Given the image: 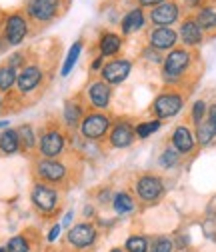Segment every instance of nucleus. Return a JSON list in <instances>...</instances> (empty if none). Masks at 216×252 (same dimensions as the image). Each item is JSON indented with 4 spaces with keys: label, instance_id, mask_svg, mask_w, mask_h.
I'll use <instances>...</instances> for the list:
<instances>
[{
    "label": "nucleus",
    "instance_id": "obj_15",
    "mask_svg": "<svg viewBox=\"0 0 216 252\" xmlns=\"http://www.w3.org/2000/svg\"><path fill=\"white\" fill-rule=\"evenodd\" d=\"M88 98L92 104H96L98 108H104L108 106L110 102V88L106 82H94L90 88H88Z\"/></svg>",
    "mask_w": 216,
    "mask_h": 252
},
{
    "label": "nucleus",
    "instance_id": "obj_22",
    "mask_svg": "<svg viewBox=\"0 0 216 252\" xmlns=\"http://www.w3.org/2000/svg\"><path fill=\"white\" fill-rule=\"evenodd\" d=\"M120 44H122L120 36L108 32V34H104L102 40H100V50H102L104 56H112V54H116V52L120 50Z\"/></svg>",
    "mask_w": 216,
    "mask_h": 252
},
{
    "label": "nucleus",
    "instance_id": "obj_20",
    "mask_svg": "<svg viewBox=\"0 0 216 252\" xmlns=\"http://www.w3.org/2000/svg\"><path fill=\"white\" fill-rule=\"evenodd\" d=\"M18 144H20V138H18V132L16 130H4L2 134H0V148H2V152L6 154H12L18 150Z\"/></svg>",
    "mask_w": 216,
    "mask_h": 252
},
{
    "label": "nucleus",
    "instance_id": "obj_42",
    "mask_svg": "<svg viewBox=\"0 0 216 252\" xmlns=\"http://www.w3.org/2000/svg\"><path fill=\"white\" fill-rule=\"evenodd\" d=\"M110 252H122V250H120V248H112Z\"/></svg>",
    "mask_w": 216,
    "mask_h": 252
},
{
    "label": "nucleus",
    "instance_id": "obj_14",
    "mask_svg": "<svg viewBox=\"0 0 216 252\" xmlns=\"http://www.w3.org/2000/svg\"><path fill=\"white\" fill-rule=\"evenodd\" d=\"M40 78H42L40 68H36V66H28V68H24V70L18 74L16 82H18V88H20L22 92H30L32 88L38 86Z\"/></svg>",
    "mask_w": 216,
    "mask_h": 252
},
{
    "label": "nucleus",
    "instance_id": "obj_1",
    "mask_svg": "<svg viewBox=\"0 0 216 252\" xmlns=\"http://www.w3.org/2000/svg\"><path fill=\"white\" fill-rule=\"evenodd\" d=\"M96 236H98V232H96L94 226L88 224V222H82V224L72 226V228L68 230V236H66V238H68V242H70L74 248H86V246H90V244H94Z\"/></svg>",
    "mask_w": 216,
    "mask_h": 252
},
{
    "label": "nucleus",
    "instance_id": "obj_26",
    "mask_svg": "<svg viewBox=\"0 0 216 252\" xmlns=\"http://www.w3.org/2000/svg\"><path fill=\"white\" fill-rule=\"evenodd\" d=\"M128 252H148V240L144 236H130L126 240Z\"/></svg>",
    "mask_w": 216,
    "mask_h": 252
},
{
    "label": "nucleus",
    "instance_id": "obj_17",
    "mask_svg": "<svg viewBox=\"0 0 216 252\" xmlns=\"http://www.w3.org/2000/svg\"><path fill=\"white\" fill-rule=\"evenodd\" d=\"M172 144L178 152H190L194 148V138L192 132L186 128V126H178L172 134Z\"/></svg>",
    "mask_w": 216,
    "mask_h": 252
},
{
    "label": "nucleus",
    "instance_id": "obj_18",
    "mask_svg": "<svg viewBox=\"0 0 216 252\" xmlns=\"http://www.w3.org/2000/svg\"><path fill=\"white\" fill-rule=\"evenodd\" d=\"M180 36H182L184 44L194 46V44H198L202 40V28L198 26V22L186 20V22L182 24V28H180Z\"/></svg>",
    "mask_w": 216,
    "mask_h": 252
},
{
    "label": "nucleus",
    "instance_id": "obj_29",
    "mask_svg": "<svg viewBox=\"0 0 216 252\" xmlns=\"http://www.w3.org/2000/svg\"><path fill=\"white\" fill-rule=\"evenodd\" d=\"M28 250H30V246L24 236H12L6 246V252H28Z\"/></svg>",
    "mask_w": 216,
    "mask_h": 252
},
{
    "label": "nucleus",
    "instance_id": "obj_11",
    "mask_svg": "<svg viewBox=\"0 0 216 252\" xmlns=\"http://www.w3.org/2000/svg\"><path fill=\"white\" fill-rule=\"evenodd\" d=\"M150 18H152L154 24H160V26L172 24L178 18V6L172 4V2H162V4H158L156 8L152 10Z\"/></svg>",
    "mask_w": 216,
    "mask_h": 252
},
{
    "label": "nucleus",
    "instance_id": "obj_43",
    "mask_svg": "<svg viewBox=\"0 0 216 252\" xmlns=\"http://www.w3.org/2000/svg\"><path fill=\"white\" fill-rule=\"evenodd\" d=\"M0 252H6V250H4V248H0Z\"/></svg>",
    "mask_w": 216,
    "mask_h": 252
},
{
    "label": "nucleus",
    "instance_id": "obj_13",
    "mask_svg": "<svg viewBox=\"0 0 216 252\" xmlns=\"http://www.w3.org/2000/svg\"><path fill=\"white\" fill-rule=\"evenodd\" d=\"M36 170H38V174H40L44 180H48V182H58V180H62L64 174H66L64 164L54 162V160H42Z\"/></svg>",
    "mask_w": 216,
    "mask_h": 252
},
{
    "label": "nucleus",
    "instance_id": "obj_38",
    "mask_svg": "<svg viewBox=\"0 0 216 252\" xmlns=\"http://www.w3.org/2000/svg\"><path fill=\"white\" fill-rule=\"evenodd\" d=\"M162 0H140V4H144V6H152V4H160Z\"/></svg>",
    "mask_w": 216,
    "mask_h": 252
},
{
    "label": "nucleus",
    "instance_id": "obj_23",
    "mask_svg": "<svg viewBox=\"0 0 216 252\" xmlns=\"http://www.w3.org/2000/svg\"><path fill=\"white\" fill-rule=\"evenodd\" d=\"M80 50H82V42H74L72 48H70L68 54H66V60H64L62 70H60V74H62V76H68V74H70L72 66L76 64V60H78V56H80Z\"/></svg>",
    "mask_w": 216,
    "mask_h": 252
},
{
    "label": "nucleus",
    "instance_id": "obj_21",
    "mask_svg": "<svg viewBox=\"0 0 216 252\" xmlns=\"http://www.w3.org/2000/svg\"><path fill=\"white\" fill-rule=\"evenodd\" d=\"M112 206H114V210H116L118 214H128V212L134 210V200H132V196L126 194V192H118V194L114 196Z\"/></svg>",
    "mask_w": 216,
    "mask_h": 252
},
{
    "label": "nucleus",
    "instance_id": "obj_24",
    "mask_svg": "<svg viewBox=\"0 0 216 252\" xmlns=\"http://www.w3.org/2000/svg\"><path fill=\"white\" fill-rule=\"evenodd\" d=\"M18 74L12 66H4V68H0V90H8L12 88V84L16 82Z\"/></svg>",
    "mask_w": 216,
    "mask_h": 252
},
{
    "label": "nucleus",
    "instance_id": "obj_41",
    "mask_svg": "<svg viewBox=\"0 0 216 252\" xmlns=\"http://www.w3.org/2000/svg\"><path fill=\"white\" fill-rule=\"evenodd\" d=\"M186 2H188V4H196V2H198V0H186Z\"/></svg>",
    "mask_w": 216,
    "mask_h": 252
},
{
    "label": "nucleus",
    "instance_id": "obj_36",
    "mask_svg": "<svg viewBox=\"0 0 216 252\" xmlns=\"http://www.w3.org/2000/svg\"><path fill=\"white\" fill-rule=\"evenodd\" d=\"M208 122L216 126V104H214V106H210V110H208Z\"/></svg>",
    "mask_w": 216,
    "mask_h": 252
},
{
    "label": "nucleus",
    "instance_id": "obj_32",
    "mask_svg": "<svg viewBox=\"0 0 216 252\" xmlns=\"http://www.w3.org/2000/svg\"><path fill=\"white\" fill-rule=\"evenodd\" d=\"M176 162H178V150H176V148L164 150V154L160 156V164H162L164 168H170V166H174Z\"/></svg>",
    "mask_w": 216,
    "mask_h": 252
},
{
    "label": "nucleus",
    "instance_id": "obj_10",
    "mask_svg": "<svg viewBox=\"0 0 216 252\" xmlns=\"http://www.w3.org/2000/svg\"><path fill=\"white\" fill-rule=\"evenodd\" d=\"M62 148H64V136L60 132H56V130H52V132H48L40 138L42 156H56V154L62 152Z\"/></svg>",
    "mask_w": 216,
    "mask_h": 252
},
{
    "label": "nucleus",
    "instance_id": "obj_3",
    "mask_svg": "<svg viewBox=\"0 0 216 252\" xmlns=\"http://www.w3.org/2000/svg\"><path fill=\"white\" fill-rule=\"evenodd\" d=\"M32 202L40 212L48 214V212H52L56 208L58 194H56V190H52V188H48L44 184H36L34 190H32Z\"/></svg>",
    "mask_w": 216,
    "mask_h": 252
},
{
    "label": "nucleus",
    "instance_id": "obj_8",
    "mask_svg": "<svg viewBox=\"0 0 216 252\" xmlns=\"http://www.w3.org/2000/svg\"><path fill=\"white\" fill-rule=\"evenodd\" d=\"M58 0H32L28 6L30 16H34L36 20H50L56 14Z\"/></svg>",
    "mask_w": 216,
    "mask_h": 252
},
{
    "label": "nucleus",
    "instance_id": "obj_9",
    "mask_svg": "<svg viewBox=\"0 0 216 252\" xmlns=\"http://www.w3.org/2000/svg\"><path fill=\"white\" fill-rule=\"evenodd\" d=\"M150 44L152 48H156V50H168L176 44V32L172 28H156L154 32L150 34Z\"/></svg>",
    "mask_w": 216,
    "mask_h": 252
},
{
    "label": "nucleus",
    "instance_id": "obj_34",
    "mask_svg": "<svg viewBox=\"0 0 216 252\" xmlns=\"http://www.w3.org/2000/svg\"><path fill=\"white\" fill-rule=\"evenodd\" d=\"M204 112H206V104H204L202 100L194 102V106H192V118H194V122H196V124H200V122H202Z\"/></svg>",
    "mask_w": 216,
    "mask_h": 252
},
{
    "label": "nucleus",
    "instance_id": "obj_33",
    "mask_svg": "<svg viewBox=\"0 0 216 252\" xmlns=\"http://www.w3.org/2000/svg\"><path fill=\"white\" fill-rule=\"evenodd\" d=\"M150 252H172V242L168 240V238H158L156 242L152 244V248H150Z\"/></svg>",
    "mask_w": 216,
    "mask_h": 252
},
{
    "label": "nucleus",
    "instance_id": "obj_25",
    "mask_svg": "<svg viewBox=\"0 0 216 252\" xmlns=\"http://www.w3.org/2000/svg\"><path fill=\"white\" fill-rule=\"evenodd\" d=\"M214 134H216V126L210 124L208 120L198 124V142L200 144H208L214 138Z\"/></svg>",
    "mask_w": 216,
    "mask_h": 252
},
{
    "label": "nucleus",
    "instance_id": "obj_40",
    "mask_svg": "<svg viewBox=\"0 0 216 252\" xmlns=\"http://www.w3.org/2000/svg\"><path fill=\"white\" fill-rule=\"evenodd\" d=\"M6 124H8V120H2V122H0V128H4Z\"/></svg>",
    "mask_w": 216,
    "mask_h": 252
},
{
    "label": "nucleus",
    "instance_id": "obj_16",
    "mask_svg": "<svg viewBox=\"0 0 216 252\" xmlns=\"http://www.w3.org/2000/svg\"><path fill=\"white\" fill-rule=\"evenodd\" d=\"M6 36L10 44H18L26 36V22L22 16H10L6 22Z\"/></svg>",
    "mask_w": 216,
    "mask_h": 252
},
{
    "label": "nucleus",
    "instance_id": "obj_28",
    "mask_svg": "<svg viewBox=\"0 0 216 252\" xmlns=\"http://www.w3.org/2000/svg\"><path fill=\"white\" fill-rule=\"evenodd\" d=\"M198 26L200 28H214L216 26V12L214 10H202L200 14H198Z\"/></svg>",
    "mask_w": 216,
    "mask_h": 252
},
{
    "label": "nucleus",
    "instance_id": "obj_31",
    "mask_svg": "<svg viewBox=\"0 0 216 252\" xmlns=\"http://www.w3.org/2000/svg\"><path fill=\"white\" fill-rule=\"evenodd\" d=\"M160 128V122L158 120H152V122H142L138 128H136V134L140 136V138H146V136H150L152 132H156Z\"/></svg>",
    "mask_w": 216,
    "mask_h": 252
},
{
    "label": "nucleus",
    "instance_id": "obj_37",
    "mask_svg": "<svg viewBox=\"0 0 216 252\" xmlns=\"http://www.w3.org/2000/svg\"><path fill=\"white\" fill-rule=\"evenodd\" d=\"M72 216H74V212H72V210H70V212H66L64 220H62V226H68V224L72 222Z\"/></svg>",
    "mask_w": 216,
    "mask_h": 252
},
{
    "label": "nucleus",
    "instance_id": "obj_12",
    "mask_svg": "<svg viewBox=\"0 0 216 252\" xmlns=\"http://www.w3.org/2000/svg\"><path fill=\"white\" fill-rule=\"evenodd\" d=\"M134 140V132L132 128L126 124V122H120L114 126V130L110 132V144L114 148H124V146H130Z\"/></svg>",
    "mask_w": 216,
    "mask_h": 252
},
{
    "label": "nucleus",
    "instance_id": "obj_6",
    "mask_svg": "<svg viewBox=\"0 0 216 252\" xmlns=\"http://www.w3.org/2000/svg\"><path fill=\"white\" fill-rule=\"evenodd\" d=\"M136 192L142 200H156L162 194V182L156 176H142L136 182Z\"/></svg>",
    "mask_w": 216,
    "mask_h": 252
},
{
    "label": "nucleus",
    "instance_id": "obj_27",
    "mask_svg": "<svg viewBox=\"0 0 216 252\" xmlns=\"http://www.w3.org/2000/svg\"><path fill=\"white\" fill-rule=\"evenodd\" d=\"M64 120H66V124L68 126H76L78 124V120H80V106L78 104H66V108H64Z\"/></svg>",
    "mask_w": 216,
    "mask_h": 252
},
{
    "label": "nucleus",
    "instance_id": "obj_35",
    "mask_svg": "<svg viewBox=\"0 0 216 252\" xmlns=\"http://www.w3.org/2000/svg\"><path fill=\"white\" fill-rule=\"evenodd\" d=\"M60 232H62V224L52 226V228H50V232H48V242H54V240L60 236Z\"/></svg>",
    "mask_w": 216,
    "mask_h": 252
},
{
    "label": "nucleus",
    "instance_id": "obj_19",
    "mask_svg": "<svg viewBox=\"0 0 216 252\" xmlns=\"http://www.w3.org/2000/svg\"><path fill=\"white\" fill-rule=\"evenodd\" d=\"M142 24H144V14H142V10H140V8L130 10V12L124 16V20H122V32H124V34L136 32V30L142 28Z\"/></svg>",
    "mask_w": 216,
    "mask_h": 252
},
{
    "label": "nucleus",
    "instance_id": "obj_4",
    "mask_svg": "<svg viewBox=\"0 0 216 252\" xmlns=\"http://www.w3.org/2000/svg\"><path fill=\"white\" fill-rule=\"evenodd\" d=\"M108 126H110V120L102 114H90L84 118L82 122V134L90 140H94V138H100L106 134L108 130Z\"/></svg>",
    "mask_w": 216,
    "mask_h": 252
},
{
    "label": "nucleus",
    "instance_id": "obj_2",
    "mask_svg": "<svg viewBox=\"0 0 216 252\" xmlns=\"http://www.w3.org/2000/svg\"><path fill=\"white\" fill-rule=\"evenodd\" d=\"M154 114L158 118H170L182 110V98L178 94H162L154 100Z\"/></svg>",
    "mask_w": 216,
    "mask_h": 252
},
{
    "label": "nucleus",
    "instance_id": "obj_30",
    "mask_svg": "<svg viewBox=\"0 0 216 252\" xmlns=\"http://www.w3.org/2000/svg\"><path fill=\"white\" fill-rule=\"evenodd\" d=\"M16 132H18V138L24 142V146H26V148H32V146H34V142H36V140H34V132H32V128H30L28 124L20 126V128H18Z\"/></svg>",
    "mask_w": 216,
    "mask_h": 252
},
{
    "label": "nucleus",
    "instance_id": "obj_5",
    "mask_svg": "<svg viewBox=\"0 0 216 252\" xmlns=\"http://www.w3.org/2000/svg\"><path fill=\"white\" fill-rule=\"evenodd\" d=\"M130 60H112L102 68V78L108 84H118L122 80H126V76L130 74Z\"/></svg>",
    "mask_w": 216,
    "mask_h": 252
},
{
    "label": "nucleus",
    "instance_id": "obj_39",
    "mask_svg": "<svg viewBox=\"0 0 216 252\" xmlns=\"http://www.w3.org/2000/svg\"><path fill=\"white\" fill-rule=\"evenodd\" d=\"M100 64H102V58H98V60L94 62V66H92V68H94V70H96V68H100Z\"/></svg>",
    "mask_w": 216,
    "mask_h": 252
},
{
    "label": "nucleus",
    "instance_id": "obj_7",
    "mask_svg": "<svg viewBox=\"0 0 216 252\" xmlns=\"http://www.w3.org/2000/svg\"><path fill=\"white\" fill-rule=\"evenodd\" d=\"M188 64H190V54L186 50H172L164 60V72L166 76H178Z\"/></svg>",
    "mask_w": 216,
    "mask_h": 252
}]
</instances>
